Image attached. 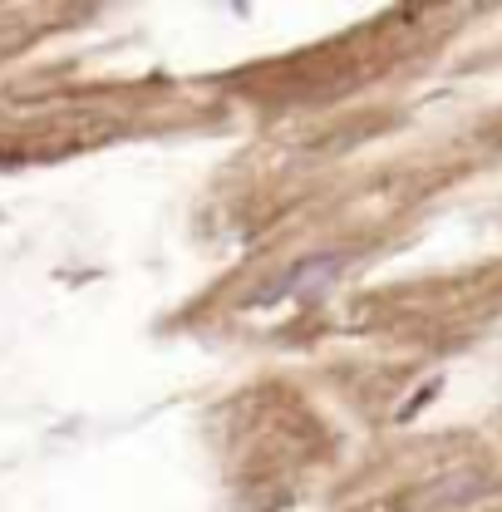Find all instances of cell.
Listing matches in <instances>:
<instances>
[{
	"label": "cell",
	"mask_w": 502,
	"mask_h": 512,
	"mask_svg": "<svg viewBox=\"0 0 502 512\" xmlns=\"http://www.w3.org/2000/svg\"><path fill=\"white\" fill-rule=\"evenodd\" d=\"M345 261L340 256H315V261H301L291 266V276H281L276 286H266V301H281V296H306V291H320Z\"/></svg>",
	"instance_id": "obj_1"
},
{
	"label": "cell",
	"mask_w": 502,
	"mask_h": 512,
	"mask_svg": "<svg viewBox=\"0 0 502 512\" xmlns=\"http://www.w3.org/2000/svg\"><path fill=\"white\" fill-rule=\"evenodd\" d=\"M0 168H10V158H0Z\"/></svg>",
	"instance_id": "obj_2"
}]
</instances>
